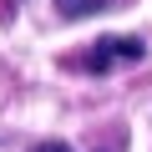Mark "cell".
Instances as JSON below:
<instances>
[{
	"label": "cell",
	"mask_w": 152,
	"mask_h": 152,
	"mask_svg": "<svg viewBox=\"0 0 152 152\" xmlns=\"http://www.w3.org/2000/svg\"><path fill=\"white\" fill-rule=\"evenodd\" d=\"M117 61H142V41H132V36H107V41H96V51H86V71H112Z\"/></svg>",
	"instance_id": "obj_1"
},
{
	"label": "cell",
	"mask_w": 152,
	"mask_h": 152,
	"mask_svg": "<svg viewBox=\"0 0 152 152\" xmlns=\"http://www.w3.org/2000/svg\"><path fill=\"white\" fill-rule=\"evenodd\" d=\"M61 5V15H91V10H102L107 0H56Z\"/></svg>",
	"instance_id": "obj_2"
},
{
	"label": "cell",
	"mask_w": 152,
	"mask_h": 152,
	"mask_svg": "<svg viewBox=\"0 0 152 152\" xmlns=\"http://www.w3.org/2000/svg\"><path fill=\"white\" fill-rule=\"evenodd\" d=\"M31 152H71L66 142H41V147H31Z\"/></svg>",
	"instance_id": "obj_3"
}]
</instances>
